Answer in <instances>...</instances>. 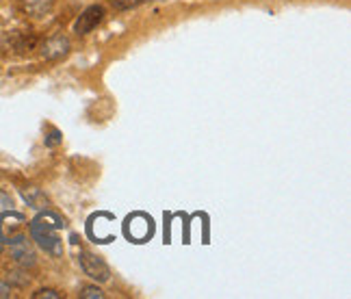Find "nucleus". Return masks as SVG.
Here are the masks:
<instances>
[{
    "instance_id": "nucleus-12",
    "label": "nucleus",
    "mask_w": 351,
    "mask_h": 299,
    "mask_svg": "<svg viewBox=\"0 0 351 299\" xmlns=\"http://www.w3.org/2000/svg\"><path fill=\"white\" fill-rule=\"evenodd\" d=\"M61 143V132L59 130H52L50 134H48V139H46V145L48 147H55V145H59Z\"/></svg>"
},
{
    "instance_id": "nucleus-1",
    "label": "nucleus",
    "mask_w": 351,
    "mask_h": 299,
    "mask_svg": "<svg viewBox=\"0 0 351 299\" xmlns=\"http://www.w3.org/2000/svg\"><path fill=\"white\" fill-rule=\"evenodd\" d=\"M61 219L57 215L52 213H42L37 215L33 224H31V235L33 241H37V246L46 250L50 256H61L63 254V243L59 237V230H61Z\"/></svg>"
},
{
    "instance_id": "nucleus-6",
    "label": "nucleus",
    "mask_w": 351,
    "mask_h": 299,
    "mask_svg": "<svg viewBox=\"0 0 351 299\" xmlns=\"http://www.w3.org/2000/svg\"><path fill=\"white\" fill-rule=\"evenodd\" d=\"M70 52V39L63 37V35H57V37H50L48 42L42 44V57L44 59H61L65 54Z\"/></svg>"
},
{
    "instance_id": "nucleus-8",
    "label": "nucleus",
    "mask_w": 351,
    "mask_h": 299,
    "mask_svg": "<svg viewBox=\"0 0 351 299\" xmlns=\"http://www.w3.org/2000/svg\"><path fill=\"white\" fill-rule=\"evenodd\" d=\"M11 248H13V256H16L18 263H22V265H33L35 263V254L29 250V243H26V239L11 243Z\"/></svg>"
},
{
    "instance_id": "nucleus-5",
    "label": "nucleus",
    "mask_w": 351,
    "mask_h": 299,
    "mask_svg": "<svg viewBox=\"0 0 351 299\" xmlns=\"http://www.w3.org/2000/svg\"><path fill=\"white\" fill-rule=\"evenodd\" d=\"M104 20V7H100V5H91V7H87L83 13L78 16V20L74 22V33H78V35H87V33H91L96 26L100 24Z\"/></svg>"
},
{
    "instance_id": "nucleus-7",
    "label": "nucleus",
    "mask_w": 351,
    "mask_h": 299,
    "mask_svg": "<svg viewBox=\"0 0 351 299\" xmlns=\"http://www.w3.org/2000/svg\"><path fill=\"white\" fill-rule=\"evenodd\" d=\"M52 3H55V0H24L22 7H24L26 13H29V16H33V18H44L46 13L52 9Z\"/></svg>"
},
{
    "instance_id": "nucleus-2",
    "label": "nucleus",
    "mask_w": 351,
    "mask_h": 299,
    "mask_svg": "<svg viewBox=\"0 0 351 299\" xmlns=\"http://www.w3.org/2000/svg\"><path fill=\"white\" fill-rule=\"evenodd\" d=\"M124 232L130 241L134 243H143L152 237L154 232V222H152V217H147L143 213H134L130 215L126 224H124Z\"/></svg>"
},
{
    "instance_id": "nucleus-11",
    "label": "nucleus",
    "mask_w": 351,
    "mask_h": 299,
    "mask_svg": "<svg viewBox=\"0 0 351 299\" xmlns=\"http://www.w3.org/2000/svg\"><path fill=\"white\" fill-rule=\"evenodd\" d=\"M143 0H113V5L119 7V9H130V7H137Z\"/></svg>"
},
{
    "instance_id": "nucleus-13",
    "label": "nucleus",
    "mask_w": 351,
    "mask_h": 299,
    "mask_svg": "<svg viewBox=\"0 0 351 299\" xmlns=\"http://www.w3.org/2000/svg\"><path fill=\"white\" fill-rule=\"evenodd\" d=\"M7 297H11V289L7 287L3 280H0V299H7Z\"/></svg>"
},
{
    "instance_id": "nucleus-10",
    "label": "nucleus",
    "mask_w": 351,
    "mask_h": 299,
    "mask_svg": "<svg viewBox=\"0 0 351 299\" xmlns=\"http://www.w3.org/2000/svg\"><path fill=\"white\" fill-rule=\"evenodd\" d=\"M33 299H61V295L55 289H42V291L33 293Z\"/></svg>"
},
{
    "instance_id": "nucleus-9",
    "label": "nucleus",
    "mask_w": 351,
    "mask_h": 299,
    "mask_svg": "<svg viewBox=\"0 0 351 299\" xmlns=\"http://www.w3.org/2000/svg\"><path fill=\"white\" fill-rule=\"evenodd\" d=\"M80 297L83 299H104V293L98 287H83L80 289Z\"/></svg>"
},
{
    "instance_id": "nucleus-4",
    "label": "nucleus",
    "mask_w": 351,
    "mask_h": 299,
    "mask_svg": "<svg viewBox=\"0 0 351 299\" xmlns=\"http://www.w3.org/2000/svg\"><path fill=\"white\" fill-rule=\"evenodd\" d=\"M78 265L91 280H96V282H106L111 278V271H109V267H106V263L102 261V258L93 256L89 252L78 254Z\"/></svg>"
},
{
    "instance_id": "nucleus-14",
    "label": "nucleus",
    "mask_w": 351,
    "mask_h": 299,
    "mask_svg": "<svg viewBox=\"0 0 351 299\" xmlns=\"http://www.w3.org/2000/svg\"><path fill=\"white\" fill-rule=\"evenodd\" d=\"M0 252H3V243H0Z\"/></svg>"
},
{
    "instance_id": "nucleus-3",
    "label": "nucleus",
    "mask_w": 351,
    "mask_h": 299,
    "mask_svg": "<svg viewBox=\"0 0 351 299\" xmlns=\"http://www.w3.org/2000/svg\"><path fill=\"white\" fill-rule=\"evenodd\" d=\"M24 239V217L20 213L0 215V243H16Z\"/></svg>"
}]
</instances>
